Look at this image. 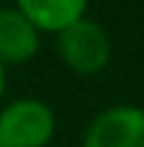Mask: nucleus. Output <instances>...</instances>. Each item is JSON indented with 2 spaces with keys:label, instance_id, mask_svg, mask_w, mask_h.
I'll return each mask as SVG.
<instances>
[{
  "label": "nucleus",
  "instance_id": "f257e3e1",
  "mask_svg": "<svg viewBox=\"0 0 144 147\" xmlns=\"http://www.w3.org/2000/svg\"><path fill=\"white\" fill-rule=\"evenodd\" d=\"M54 48H57L59 62L71 74H79V76L102 74L113 57V42H110L108 28L102 23L90 20L88 14L71 26H65L62 31H57Z\"/></svg>",
  "mask_w": 144,
  "mask_h": 147
},
{
  "label": "nucleus",
  "instance_id": "f03ea898",
  "mask_svg": "<svg viewBox=\"0 0 144 147\" xmlns=\"http://www.w3.org/2000/svg\"><path fill=\"white\" fill-rule=\"evenodd\" d=\"M57 136V113L48 102L20 96L0 105V147H48Z\"/></svg>",
  "mask_w": 144,
  "mask_h": 147
},
{
  "label": "nucleus",
  "instance_id": "7ed1b4c3",
  "mask_svg": "<svg viewBox=\"0 0 144 147\" xmlns=\"http://www.w3.org/2000/svg\"><path fill=\"white\" fill-rule=\"evenodd\" d=\"M82 147H144V108L110 105L82 133Z\"/></svg>",
  "mask_w": 144,
  "mask_h": 147
},
{
  "label": "nucleus",
  "instance_id": "20e7f679",
  "mask_svg": "<svg viewBox=\"0 0 144 147\" xmlns=\"http://www.w3.org/2000/svg\"><path fill=\"white\" fill-rule=\"evenodd\" d=\"M40 40L42 34L14 6H0V62L6 68L28 65L40 54Z\"/></svg>",
  "mask_w": 144,
  "mask_h": 147
},
{
  "label": "nucleus",
  "instance_id": "39448f33",
  "mask_svg": "<svg viewBox=\"0 0 144 147\" xmlns=\"http://www.w3.org/2000/svg\"><path fill=\"white\" fill-rule=\"evenodd\" d=\"M88 3L90 0H14V9L40 34H57L65 26L85 17Z\"/></svg>",
  "mask_w": 144,
  "mask_h": 147
},
{
  "label": "nucleus",
  "instance_id": "423d86ee",
  "mask_svg": "<svg viewBox=\"0 0 144 147\" xmlns=\"http://www.w3.org/2000/svg\"><path fill=\"white\" fill-rule=\"evenodd\" d=\"M6 82H9V68L0 62V102H3V96H6Z\"/></svg>",
  "mask_w": 144,
  "mask_h": 147
}]
</instances>
